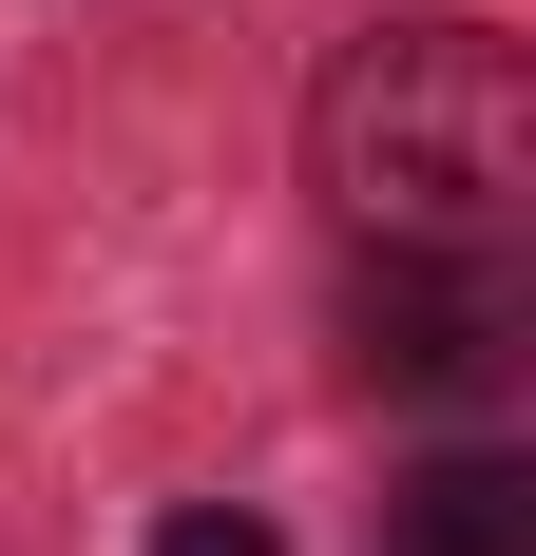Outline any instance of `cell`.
<instances>
[{
  "label": "cell",
  "mask_w": 536,
  "mask_h": 556,
  "mask_svg": "<svg viewBox=\"0 0 536 556\" xmlns=\"http://www.w3.org/2000/svg\"><path fill=\"white\" fill-rule=\"evenodd\" d=\"M365 384H518V250H383L365 269Z\"/></svg>",
  "instance_id": "7a4b0ae2"
},
{
  "label": "cell",
  "mask_w": 536,
  "mask_h": 556,
  "mask_svg": "<svg viewBox=\"0 0 536 556\" xmlns=\"http://www.w3.org/2000/svg\"><path fill=\"white\" fill-rule=\"evenodd\" d=\"M403 556H536V480H518L498 442L422 460V480H403Z\"/></svg>",
  "instance_id": "3957f363"
},
{
  "label": "cell",
  "mask_w": 536,
  "mask_h": 556,
  "mask_svg": "<svg viewBox=\"0 0 536 556\" xmlns=\"http://www.w3.org/2000/svg\"><path fill=\"white\" fill-rule=\"evenodd\" d=\"M307 173H326V212L383 230V250H518V192H536V58L498 39V20H383V39L326 58Z\"/></svg>",
  "instance_id": "6da1fadb"
},
{
  "label": "cell",
  "mask_w": 536,
  "mask_h": 556,
  "mask_svg": "<svg viewBox=\"0 0 536 556\" xmlns=\"http://www.w3.org/2000/svg\"><path fill=\"white\" fill-rule=\"evenodd\" d=\"M154 556H288V538H268L250 500H173V518H154Z\"/></svg>",
  "instance_id": "277c9868"
}]
</instances>
